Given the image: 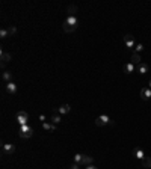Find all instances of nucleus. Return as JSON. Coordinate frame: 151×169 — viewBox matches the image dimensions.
I'll return each mask as SVG.
<instances>
[{
    "label": "nucleus",
    "mask_w": 151,
    "mask_h": 169,
    "mask_svg": "<svg viewBox=\"0 0 151 169\" xmlns=\"http://www.w3.org/2000/svg\"><path fill=\"white\" fill-rule=\"evenodd\" d=\"M2 79H3L6 83H9V82H12V74H11L9 71H3V74H2Z\"/></svg>",
    "instance_id": "dca6fc26"
},
{
    "label": "nucleus",
    "mask_w": 151,
    "mask_h": 169,
    "mask_svg": "<svg viewBox=\"0 0 151 169\" xmlns=\"http://www.w3.org/2000/svg\"><path fill=\"white\" fill-rule=\"evenodd\" d=\"M70 110H71V106H70V104H62V106L58 109V113L65 115V113H70Z\"/></svg>",
    "instance_id": "9d476101"
},
{
    "label": "nucleus",
    "mask_w": 151,
    "mask_h": 169,
    "mask_svg": "<svg viewBox=\"0 0 151 169\" xmlns=\"http://www.w3.org/2000/svg\"><path fill=\"white\" fill-rule=\"evenodd\" d=\"M5 89H6V92H9V94H12V95L17 94V85H15V83H12V82L6 83Z\"/></svg>",
    "instance_id": "6e6552de"
},
{
    "label": "nucleus",
    "mask_w": 151,
    "mask_h": 169,
    "mask_svg": "<svg viewBox=\"0 0 151 169\" xmlns=\"http://www.w3.org/2000/svg\"><path fill=\"white\" fill-rule=\"evenodd\" d=\"M122 70H124L125 74H132V73L134 71V65L130 62V63H127V65H124V68H122Z\"/></svg>",
    "instance_id": "ddd939ff"
},
{
    "label": "nucleus",
    "mask_w": 151,
    "mask_h": 169,
    "mask_svg": "<svg viewBox=\"0 0 151 169\" xmlns=\"http://www.w3.org/2000/svg\"><path fill=\"white\" fill-rule=\"evenodd\" d=\"M17 121L20 122V125L27 124V121H29V115H27V112H24V110L17 112Z\"/></svg>",
    "instance_id": "f03ea898"
},
{
    "label": "nucleus",
    "mask_w": 151,
    "mask_h": 169,
    "mask_svg": "<svg viewBox=\"0 0 151 169\" xmlns=\"http://www.w3.org/2000/svg\"><path fill=\"white\" fill-rule=\"evenodd\" d=\"M141 162H142V166H144V168H147V169L151 168V157H144Z\"/></svg>",
    "instance_id": "6ab92c4d"
},
{
    "label": "nucleus",
    "mask_w": 151,
    "mask_h": 169,
    "mask_svg": "<svg viewBox=\"0 0 151 169\" xmlns=\"http://www.w3.org/2000/svg\"><path fill=\"white\" fill-rule=\"evenodd\" d=\"M70 169H80V165H77V163H73V165L70 166Z\"/></svg>",
    "instance_id": "a878e982"
},
{
    "label": "nucleus",
    "mask_w": 151,
    "mask_h": 169,
    "mask_svg": "<svg viewBox=\"0 0 151 169\" xmlns=\"http://www.w3.org/2000/svg\"><path fill=\"white\" fill-rule=\"evenodd\" d=\"M142 50H144V45H142V44H137V45H134V48H133V53H137V55H139Z\"/></svg>",
    "instance_id": "4be33fe9"
},
{
    "label": "nucleus",
    "mask_w": 151,
    "mask_h": 169,
    "mask_svg": "<svg viewBox=\"0 0 151 169\" xmlns=\"http://www.w3.org/2000/svg\"><path fill=\"white\" fill-rule=\"evenodd\" d=\"M94 163V157H91V155H86V154H82V165L85 166H89Z\"/></svg>",
    "instance_id": "1a4fd4ad"
},
{
    "label": "nucleus",
    "mask_w": 151,
    "mask_h": 169,
    "mask_svg": "<svg viewBox=\"0 0 151 169\" xmlns=\"http://www.w3.org/2000/svg\"><path fill=\"white\" fill-rule=\"evenodd\" d=\"M33 136V128L29 125V124H24V125H20V137L23 139H29Z\"/></svg>",
    "instance_id": "f257e3e1"
},
{
    "label": "nucleus",
    "mask_w": 151,
    "mask_h": 169,
    "mask_svg": "<svg viewBox=\"0 0 151 169\" xmlns=\"http://www.w3.org/2000/svg\"><path fill=\"white\" fill-rule=\"evenodd\" d=\"M148 88H150V89H151V80H150V83H148Z\"/></svg>",
    "instance_id": "cd10ccee"
},
{
    "label": "nucleus",
    "mask_w": 151,
    "mask_h": 169,
    "mask_svg": "<svg viewBox=\"0 0 151 169\" xmlns=\"http://www.w3.org/2000/svg\"><path fill=\"white\" fill-rule=\"evenodd\" d=\"M67 9L70 12V15H76V12H77V6H76V5H70Z\"/></svg>",
    "instance_id": "aec40b11"
},
{
    "label": "nucleus",
    "mask_w": 151,
    "mask_h": 169,
    "mask_svg": "<svg viewBox=\"0 0 151 169\" xmlns=\"http://www.w3.org/2000/svg\"><path fill=\"white\" fill-rule=\"evenodd\" d=\"M85 169H98V168H97V166H92V165H89V166H86Z\"/></svg>",
    "instance_id": "bb28decb"
},
{
    "label": "nucleus",
    "mask_w": 151,
    "mask_h": 169,
    "mask_svg": "<svg viewBox=\"0 0 151 169\" xmlns=\"http://www.w3.org/2000/svg\"><path fill=\"white\" fill-rule=\"evenodd\" d=\"M42 128L44 130H50V132H55L56 125L55 124H50V122H42Z\"/></svg>",
    "instance_id": "f3484780"
},
{
    "label": "nucleus",
    "mask_w": 151,
    "mask_h": 169,
    "mask_svg": "<svg viewBox=\"0 0 151 169\" xmlns=\"http://www.w3.org/2000/svg\"><path fill=\"white\" fill-rule=\"evenodd\" d=\"M73 162H74V163H77V165H82V154H74Z\"/></svg>",
    "instance_id": "412c9836"
},
{
    "label": "nucleus",
    "mask_w": 151,
    "mask_h": 169,
    "mask_svg": "<svg viewBox=\"0 0 151 169\" xmlns=\"http://www.w3.org/2000/svg\"><path fill=\"white\" fill-rule=\"evenodd\" d=\"M148 70H150V67L147 63H144V62H141L139 65H137V71H139L141 74H145V73H148Z\"/></svg>",
    "instance_id": "f8f14e48"
},
{
    "label": "nucleus",
    "mask_w": 151,
    "mask_h": 169,
    "mask_svg": "<svg viewBox=\"0 0 151 169\" xmlns=\"http://www.w3.org/2000/svg\"><path fill=\"white\" fill-rule=\"evenodd\" d=\"M124 42H125V45H127L129 48H134V38H133V35H125L124 36Z\"/></svg>",
    "instance_id": "0eeeda50"
},
{
    "label": "nucleus",
    "mask_w": 151,
    "mask_h": 169,
    "mask_svg": "<svg viewBox=\"0 0 151 169\" xmlns=\"http://www.w3.org/2000/svg\"><path fill=\"white\" fill-rule=\"evenodd\" d=\"M6 36H9V32H8V29H2V30H0V38H2V40H5Z\"/></svg>",
    "instance_id": "b1692460"
},
{
    "label": "nucleus",
    "mask_w": 151,
    "mask_h": 169,
    "mask_svg": "<svg viewBox=\"0 0 151 169\" xmlns=\"http://www.w3.org/2000/svg\"><path fill=\"white\" fill-rule=\"evenodd\" d=\"M0 56H2V68H3L6 65V62H11V55L6 53V51H2V55H0Z\"/></svg>",
    "instance_id": "9b49d317"
},
{
    "label": "nucleus",
    "mask_w": 151,
    "mask_h": 169,
    "mask_svg": "<svg viewBox=\"0 0 151 169\" xmlns=\"http://www.w3.org/2000/svg\"><path fill=\"white\" fill-rule=\"evenodd\" d=\"M62 29H64V32H67V33H71V32H74V30H76L74 27H71V26H70V24H67L65 21L62 23Z\"/></svg>",
    "instance_id": "a211bd4d"
},
{
    "label": "nucleus",
    "mask_w": 151,
    "mask_h": 169,
    "mask_svg": "<svg viewBox=\"0 0 151 169\" xmlns=\"http://www.w3.org/2000/svg\"><path fill=\"white\" fill-rule=\"evenodd\" d=\"M65 23L70 24L71 27H74V29H77V26H79V20H77V17H76V15H68V18L65 20Z\"/></svg>",
    "instance_id": "20e7f679"
},
{
    "label": "nucleus",
    "mask_w": 151,
    "mask_h": 169,
    "mask_svg": "<svg viewBox=\"0 0 151 169\" xmlns=\"http://www.w3.org/2000/svg\"><path fill=\"white\" fill-rule=\"evenodd\" d=\"M141 60H142V59H141V56L137 55V53H132V63H133V65H139Z\"/></svg>",
    "instance_id": "2eb2a0df"
},
{
    "label": "nucleus",
    "mask_w": 151,
    "mask_h": 169,
    "mask_svg": "<svg viewBox=\"0 0 151 169\" xmlns=\"http://www.w3.org/2000/svg\"><path fill=\"white\" fill-rule=\"evenodd\" d=\"M59 122H60V116L55 113V115L52 116V124H55V125H56V124H59Z\"/></svg>",
    "instance_id": "5701e85b"
},
{
    "label": "nucleus",
    "mask_w": 151,
    "mask_h": 169,
    "mask_svg": "<svg viewBox=\"0 0 151 169\" xmlns=\"http://www.w3.org/2000/svg\"><path fill=\"white\" fill-rule=\"evenodd\" d=\"M133 154H134V157H136V159H139V160H142V159L145 157V154H144V151H142V150H139V148H136V150H133Z\"/></svg>",
    "instance_id": "4468645a"
},
{
    "label": "nucleus",
    "mask_w": 151,
    "mask_h": 169,
    "mask_svg": "<svg viewBox=\"0 0 151 169\" xmlns=\"http://www.w3.org/2000/svg\"><path fill=\"white\" fill-rule=\"evenodd\" d=\"M141 98H142L144 101H148V100L151 98V89H150V88H142V89H141Z\"/></svg>",
    "instance_id": "423d86ee"
},
{
    "label": "nucleus",
    "mask_w": 151,
    "mask_h": 169,
    "mask_svg": "<svg viewBox=\"0 0 151 169\" xmlns=\"http://www.w3.org/2000/svg\"><path fill=\"white\" fill-rule=\"evenodd\" d=\"M2 148L5 154H14L15 152V145L14 144H2Z\"/></svg>",
    "instance_id": "39448f33"
},
{
    "label": "nucleus",
    "mask_w": 151,
    "mask_h": 169,
    "mask_svg": "<svg viewBox=\"0 0 151 169\" xmlns=\"http://www.w3.org/2000/svg\"><path fill=\"white\" fill-rule=\"evenodd\" d=\"M8 32H9V36H12V35L17 33V29L14 27V26H11V27H8Z\"/></svg>",
    "instance_id": "393cba45"
},
{
    "label": "nucleus",
    "mask_w": 151,
    "mask_h": 169,
    "mask_svg": "<svg viewBox=\"0 0 151 169\" xmlns=\"http://www.w3.org/2000/svg\"><path fill=\"white\" fill-rule=\"evenodd\" d=\"M109 122H110V119H109V116H106V115H101L100 118L95 119V125H97V127L106 125V124H109Z\"/></svg>",
    "instance_id": "7ed1b4c3"
}]
</instances>
